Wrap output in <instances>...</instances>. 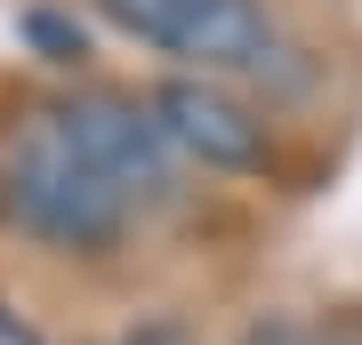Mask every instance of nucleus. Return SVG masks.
<instances>
[{
	"mask_svg": "<svg viewBox=\"0 0 362 345\" xmlns=\"http://www.w3.org/2000/svg\"><path fill=\"white\" fill-rule=\"evenodd\" d=\"M0 209H8V225H25L33 241L65 257H97L129 233V201L73 153V137L57 128L49 104L25 113L0 145Z\"/></svg>",
	"mask_w": 362,
	"mask_h": 345,
	"instance_id": "f257e3e1",
	"label": "nucleus"
},
{
	"mask_svg": "<svg viewBox=\"0 0 362 345\" xmlns=\"http://www.w3.org/2000/svg\"><path fill=\"white\" fill-rule=\"evenodd\" d=\"M49 113L73 137V153L89 161L129 209H153V201L177 193V153L161 145V128H153V113H145L137 97H121V89H73L65 104H49Z\"/></svg>",
	"mask_w": 362,
	"mask_h": 345,
	"instance_id": "f03ea898",
	"label": "nucleus"
},
{
	"mask_svg": "<svg viewBox=\"0 0 362 345\" xmlns=\"http://www.w3.org/2000/svg\"><path fill=\"white\" fill-rule=\"evenodd\" d=\"M145 113H153L161 145H169L177 161H202V169H218V177H250V169H266V161H274L266 113H258L250 97H233L226 80L169 73V80H153Z\"/></svg>",
	"mask_w": 362,
	"mask_h": 345,
	"instance_id": "7ed1b4c3",
	"label": "nucleus"
},
{
	"mask_svg": "<svg viewBox=\"0 0 362 345\" xmlns=\"http://www.w3.org/2000/svg\"><path fill=\"white\" fill-rule=\"evenodd\" d=\"M274 16L258 8V0H185L177 25H169V56H185L202 80L218 73H258V64H274Z\"/></svg>",
	"mask_w": 362,
	"mask_h": 345,
	"instance_id": "20e7f679",
	"label": "nucleus"
},
{
	"mask_svg": "<svg viewBox=\"0 0 362 345\" xmlns=\"http://www.w3.org/2000/svg\"><path fill=\"white\" fill-rule=\"evenodd\" d=\"M185 0H97L105 25H121L129 40H145V49H169V25H177Z\"/></svg>",
	"mask_w": 362,
	"mask_h": 345,
	"instance_id": "39448f33",
	"label": "nucleus"
},
{
	"mask_svg": "<svg viewBox=\"0 0 362 345\" xmlns=\"http://www.w3.org/2000/svg\"><path fill=\"white\" fill-rule=\"evenodd\" d=\"M233 345H338V337L322 321H306V313H258V321H242Z\"/></svg>",
	"mask_w": 362,
	"mask_h": 345,
	"instance_id": "423d86ee",
	"label": "nucleus"
},
{
	"mask_svg": "<svg viewBox=\"0 0 362 345\" xmlns=\"http://www.w3.org/2000/svg\"><path fill=\"white\" fill-rule=\"evenodd\" d=\"M25 32H33V49L49 56V64H73L81 56V25H73V16H49V8H40V16H25Z\"/></svg>",
	"mask_w": 362,
	"mask_h": 345,
	"instance_id": "0eeeda50",
	"label": "nucleus"
},
{
	"mask_svg": "<svg viewBox=\"0 0 362 345\" xmlns=\"http://www.w3.org/2000/svg\"><path fill=\"white\" fill-rule=\"evenodd\" d=\"M121 345H202V337L185 329L177 313H153V321H129V329H121Z\"/></svg>",
	"mask_w": 362,
	"mask_h": 345,
	"instance_id": "6e6552de",
	"label": "nucleus"
},
{
	"mask_svg": "<svg viewBox=\"0 0 362 345\" xmlns=\"http://www.w3.org/2000/svg\"><path fill=\"white\" fill-rule=\"evenodd\" d=\"M0 345H40V329H33L16 305H0Z\"/></svg>",
	"mask_w": 362,
	"mask_h": 345,
	"instance_id": "1a4fd4ad",
	"label": "nucleus"
}]
</instances>
